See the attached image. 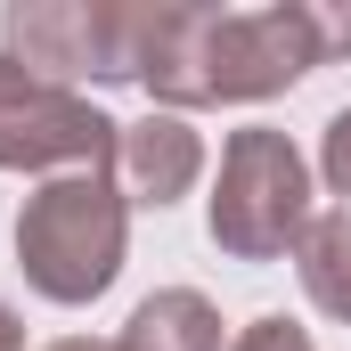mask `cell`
I'll return each mask as SVG.
<instances>
[{"instance_id":"1","label":"cell","mask_w":351,"mask_h":351,"mask_svg":"<svg viewBox=\"0 0 351 351\" xmlns=\"http://www.w3.org/2000/svg\"><path fill=\"white\" fill-rule=\"evenodd\" d=\"M123 245H131V204L114 172H66L41 180L16 213V269L41 302L82 311L123 278Z\"/></svg>"},{"instance_id":"2","label":"cell","mask_w":351,"mask_h":351,"mask_svg":"<svg viewBox=\"0 0 351 351\" xmlns=\"http://www.w3.org/2000/svg\"><path fill=\"white\" fill-rule=\"evenodd\" d=\"M204 229L229 262H286L311 229V164L286 131L245 123L221 139V180L204 204Z\"/></svg>"},{"instance_id":"3","label":"cell","mask_w":351,"mask_h":351,"mask_svg":"<svg viewBox=\"0 0 351 351\" xmlns=\"http://www.w3.org/2000/svg\"><path fill=\"white\" fill-rule=\"evenodd\" d=\"M0 41L25 74L74 90V82H139L147 0H8Z\"/></svg>"},{"instance_id":"4","label":"cell","mask_w":351,"mask_h":351,"mask_svg":"<svg viewBox=\"0 0 351 351\" xmlns=\"http://www.w3.org/2000/svg\"><path fill=\"white\" fill-rule=\"evenodd\" d=\"M114 114H98L82 90L25 74L0 49V172H114Z\"/></svg>"},{"instance_id":"5","label":"cell","mask_w":351,"mask_h":351,"mask_svg":"<svg viewBox=\"0 0 351 351\" xmlns=\"http://www.w3.org/2000/svg\"><path fill=\"white\" fill-rule=\"evenodd\" d=\"M319 66H327V49H319V25H311V0L221 8V33H213V106H262V98L294 90Z\"/></svg>"},{"instance_id":"6","label":"cell","mask_w":351,"mask_h":351,"mask_svg":"<svg viewBox=\"0 0 351 351\" xmlns=\"http://www.w3.org/2000/svg\"><path fill=\"white\" fill-rule=\"evenodd\" d=\"M196 180H204V139L188 131V114H139V123H123V139H114V188H123V204L164 213Z\"/></svg>"},{"instance_id":"7","label":"cell","mask_w":351,"mask_h":351,"mask_svg":"<svg viewBox=\"0 0 351 351\" xmlns=\"http://www.w3.org/2000/svg\"><path fill=\"white\" fill-rule=\"evenodd\" d=\"M294 278H302V294H311L319 319L351 327V204L311 213V229H302V245H294Z\"/></svg>"},{"instance_id":"8","label":"cell","mask_w":351,"mask_h":351,"mask_svg":"<svg viewBox=\"0 0 351 351\" xmlns=\"http://www.w3.org/2000/svg\"><path fill=\"white\" fill-rule=\"evenodd\" d=\"M123 351H221V311L196 294V286H164L131 311Z\"/></svg>"},{"instance_id":"9","label":"cell","mask_w":351,"mask_h":351,"mask_svg":"<svg viewBox=\"0 0 351 351\" xmlns=\"http://www.w3.org/2000/svg\"><path fill=\"white\" fill-rule=\"evenodd\" d=\"M319 180H327V196L351 204V106L327 114V131H319Z\"/></svg>"},{"instance_id":"10","label":"cell","mask_w":351,"mask_h":351,"mask_svg":"<svg viewBox=\"0 0 351 351\" xmlns=\"http://www.w3.org/2000/svg\"><path fill=\"white\" fill-rule=\"evenodd\" d=\"M229 351H311V327H294V319H254Z\"/></svg>"},{"instance_id":"11","label":"cell","mask_w":351,"mask_h":351,"mask_svg":"<svg viewBox=\"0 0 351 351\" xmlns=\"http://www.w3.org/2000/svg\"><path fill=\"white\" fill-rule=\"evenodd\" d=\"M311 25H319L327 66H335V58H351V0H311Z\"/></svg>"},{"instance_id":"12","label":"cell","mask_w":351,"mask_h":351,"mask_svg":"<svg viewBox=\"0 0 351 351\" xmlns=\"http://www.w3.org/2000/svg\"><path fill=\"white\" fill-rule=\"evenodd\" d=\"M0 351H25V319H16L8 302H0Z\"/></svg>"},{"instance_id":"13","label":"cell","mask_w":351,"mask_h":351,"mask_svg":"<svg viewBox=\"0 0 351 351\" xmlns=\"http://www.w3.org/2000/svg\"><path fill=\"white\" fill-rule=\"evenodd\" d=\"M49 351H123V343H98V335H66V343H49Z\"/></svg>"}]
</instances>
